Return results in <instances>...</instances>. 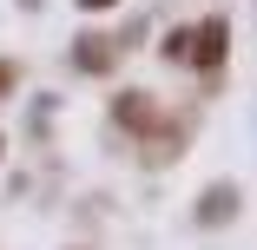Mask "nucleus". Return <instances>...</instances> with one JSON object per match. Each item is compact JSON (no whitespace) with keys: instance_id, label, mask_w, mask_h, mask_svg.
Wrapping results in <instances>:
<instances>
[{"instance_id":"nucleus-1","label":"nucleus","mask_w":257,"mask_h":250,"mask_svg":"<svg viewBox=\"0 0 257 250\" xmlns=\"http://www.w3.org/2000/svg\"><path fill=\"white\" fill-rule=\"evenodd\" d=\"M198 66H218L224 60V20H204V33H198V53H191Z\"/></svg>"},{"instance_id":"nucleus-2","label":"nucleus","mask_w":257,"mask_h":250,"mask_svg":"<svg viewBox=\"0 0 257 250\" xmlns=\"http://www.w3.org/2000/svg\"><path fill=\"white\" fill-rule=\"evenodd\" d=\"M0 86H7V66H0Z\"/></svg>"},{"instance_id":"nucleus-3","label":"nucleus","mask_w":257,"mask_h":250,"mask_svg":"<svg viewBox=\"0 0 257 250\" xmlns=\"http://www.w3.org/2000/svg\"><path fill=\"white\" fill-rule=\"evenodd\" d=\"M92 7H99V0H92Z\"/></svg>"}]
</instances>
